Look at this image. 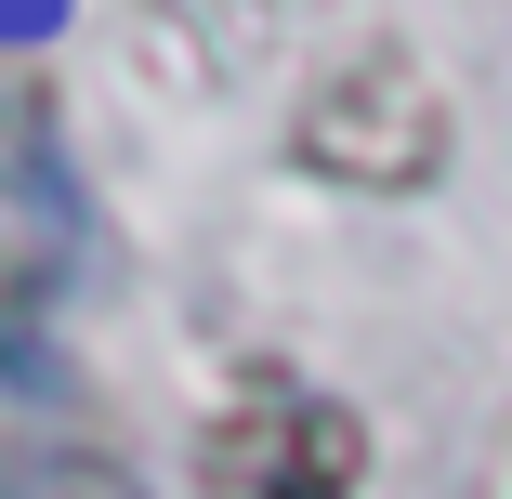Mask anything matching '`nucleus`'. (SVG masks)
I'll use <instances>...</instances> for the list:
<instances>
[{
	"label": "nucleus",
	"instance_id": "obj_2",
	"mask_svg": "<svg viewBox=\"0 0 512 499\" xmlns=\"http://www.w3.org/2000/svg\"><path fill=\"white\" fill-rule=\"evenodd\" d=\"M368 434L329 408V394H263L211 434V499H355Z\"/></svg>",
	"mask_w": 512,
	"mask_h": 499
},
{
	"label": "nucleus",
	"instance_id": "obj_1",
	"mask_svg": "<svg viewBox=\"0 0 512 499\" xmlns=\"http://www.w3.org/2000/svg\"><path fill=\"white\" fill-rule=\"evenodd\" d=\"M302 158H316L329 184H355V197H407V184H434L447 119H434L421 66H407V53H355L316 106H302Z\"/></svg>",
	"mask_w": 512,
	"mask_h": 499
},
{
	"label": "nucleus",
	"instance_id": "obj_3",
	"mask_svg": "<svg viewBox=\"0 0 512 499\" xmlns=\"http://www.w3.org/2000/svg\"><path fill=\"white\" fill-rule=\"evenodd\" d=\"M0 499H119L92 460H66V447H14L0 460Z\"/></svg>",
	"mask_w": 512,
	"mask_h": 499
}]
</instances>
